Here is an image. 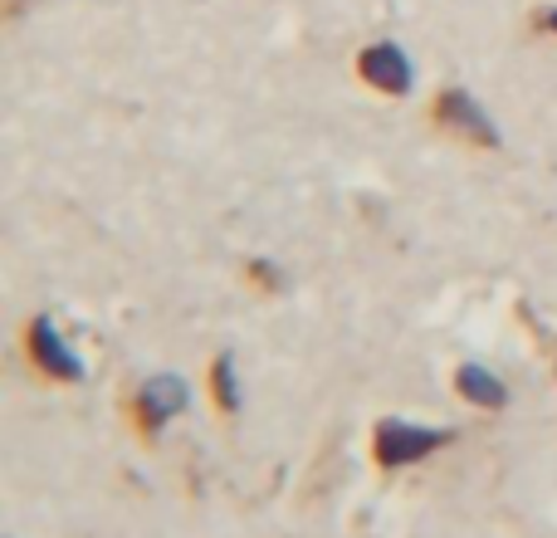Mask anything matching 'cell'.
Returning a JSON list of instances; mask_svg holds the SVG:
<instances>
[{"label": "cell", "mask_w": 557, "mask_h": 538, "mask_svg": "<svg viewBox=\"0 0 557 538\" xmlns=\"http://www.w3.org/2000/svg\"><path fill=\"white\" fill-rule=\"evenodd\" d=\"M25 353L49 382H84V357L64 343V333L54 328L49 314H39L25 323Z\"/></svg>", "instance_id": "3957f363"}, {"label": "cell", "mask_w": 557, "mask_h": 538, "mask_svg": "<svg viewBox=\"0 0 557 538\" xmlns=\"http://www.w3.org/2000/svg\"><path fill=\"white\" fill-rule=\"evenodd\" d=\"M357 74H362L367 84H372L376 94H386V98L411 94V84H416L411 59H406V49L392 45V39H376V45H367L362 54H357Z\"/></svg>", "instance_id": "5b68a950"}, {"label": "cell", "mask_w": 557, "mask_h": 538, "mask_svg": "<svg viewBox=\"0 0 557 538\" xmlns=\"http://www.w3.org/2000/svg\"><path fill=\"white\" fill-rule=\"evenodd\" d=\"M455 436H460L455 426H416V421H401V416H386L372 431V461L382 470H406V465L435 455L441 445H450Z\"/></svg>", "instance_id": "6da1fadb"}, {"label": "cell", "mask_w": 557, "mask_h": 538, "mask_svg": "<svg viewBox=\"0 0 557 538\" xmlns=\"http://www.w3.org/2000/svg\"><path fill=\"white\" fill-rule=\"evenodd\" d=\"M245 274H250V284H260L264 294H274V289L284 284V274H278L270 260H250V265H245Z\"/></svg>", "instance_id": "ba28073f"}, {"label": "cell", "mask_w": 557, "mask_h": 538, "mask_svg": "<svg viewBox=\"0 0 557 538\" xmlns=\"http://www.w3.org/2000/svg\"><path fill=\"white\" fill-rule=\"evenodd\" d=\"M435 123L450 127L455 137H465V143H474V147H499L494 118L484 113L480 98L465 94V88H441V98H435Z\"/></svg>", "instance_id": "277c9868"}, {"label": "cell", "mask_w": 557, "mask_h": 538, "mask_svg": "<svg viewBox=\"0 0 557 538\" xmlns=\"http://www.w3.org/2000/svg\"><path fill=\"white\" fill-rule=\"evenodd\" d=\"M539 25H543V29H553V35H557V5H553V10H539Z\"/></svg>", "instance_id": "9c48e42d"}, {"label": "cell", "mask_w": 557, "mask_h": 538, "mask_svg": "<svg viewBox=\"0 0 557 538\" xmlns=\"http://www.w3.org/2000/svg\"><path fill=\"white\" fill-rule=\"evenodd\" d=\"M211 396H215V406L221 412H240V377H235V357L231 353H221L211 363Z\"/></svg>", "instance_id": "52a82bcc"}, {"label": "cell", "mask_w": 557, "mask_h": 538, "mask_svg": "<svg viewBox=\"0 0 557 538\" xmlns=\"http://www.w3.org/2000/svg\"><path fill=\"white\" fill-rule=\"evenodd\" d=\"M455 392H460L470 406H484V412H499V406H509V387H504L499 377H494L490 367H480V363L455 367Z\"/></svg>", "instance_id": "8992f818"}, {"label": "cell", "mask_w": 557, "mask_h": 538, "mask_svg": "<svg viewBox=\"0 0 557 538\" xmlns=\"http://www.w3.org/2000/svg\"><path fill=\"white\" fill-rule=\"evenodd\" d=\"M186 402H191V387L176 372H157L127 396V416H133V426L143 431V441H157V436L166 431V421L186 412Z\"/></svg>", "instance_id": "7a4b0ae2"}]
</instances>
